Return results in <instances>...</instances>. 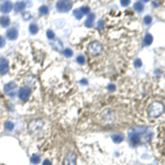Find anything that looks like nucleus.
<instances>
[{
	"instance_id": "obj_12",
	"label": "nucleus",
	"mask_w": 165,
	"mask_h": 165,
	"mask_svg": "<svg viewBox=\"0 0 165 165\" xmlns=\"http://www.w3.org/2000/svg\"><path fill=\"white\" fill-rule=\"evenodd\" d=\"M51 45L53 47L55 51H57V52H62V51H64V46H63V43L57 40V39H54L53 42L51 43Z\"/></svg>"
},
{
	"instance_id": "obj_16",
	"label": "nucleus",
	"mask_w": 165,
	"mask_h": 165,
	"mask_svg": "<svg viewBox=\"0 0 165 165\" xmlns=\"http://www.w3.org/2000/svg\"><path fill=\"white\" fill-rule=\"evenodd\" d=\"M143 42H144V45H150V44H152V42H153V35L151 34V33H146Z\"/></svg>"
},
{
	"instance_id": "obj_26",
	"label": "nucleus",
	"mask_w": 165,
	"mask_h": 165,
	"mask_svg": "<svg viewBox=\"0 0 165 165\" xmlns=\"http://www.w3.org/2000/svg\"><path fill=\"white\" fill-rule=\"evenodd\" d=\"M46 36L49 40H54L55 39V33L53 32V30H47L46 31Z\"/></svg>"
},
{
	"instance_id": "obj_13",
	"label": "nucleus",
	"mask_w": 165,
	"mask_h": 165,
	"mask_svg": "<svg viewBox=\"0 0 165 165\" xmlns=\"http://www.w3.org/2000/svg\"><path fill=\"white\" fill-rule=\"evenodd\" d=\"M94 21H95V13H89L87 15L86 21H85V25L88 28H92L94 25Z\"/></svg>"
},
{
	"instance_id": "obj_29",
	"label": "nucleus",
	"mask_w": 165,
	"mask_h": 165,
	"mask_svg": "<svg viewBox=\"0 0 165 165\" xmlns=\"http://www.w3.org/2000/svg\"><path fill=\"white\" fill-rule=\"evenodd\" d=\"M85 61H86V58H85L84 55H78V56H77V63H79V64H84Z\"/></svg>"
},
{
	"instance_id": "obj_9",
	"label": "nucleus",
	"mask_w": 165,
	"mask_h": 165,
	"mask_svg": "<svg viewBox=\"0 0 165 165\" xmlns=\"http://www.w3.org/2000/svg\"><path fill=\"white\" fill-rule=\"evenodd\" d=\"M6 35H7L8 40H10V41H15V40H17V39H18V36H19L18 29H17L15 27L8 29L7 32H6Z\"/></svg>"
},
{
	"instance_id": "obj_17",
	"label": "nucleus",
	"mask_w": 165,
	"mask_h": 165,
	"mask_svg": "<svg viewBox=\"0 0 165 165\" xmlns=\"http://www.w3.org/2000/svg\"><path fill=\"white\" fill-rule=\"evenodd\" d=\"M111 139L115 143H120V142H122L124 138H123V135L120 134V133H115V134L111 137Z\"/></svg>"
},
{
	"instance_id": "obj_8",
	"label": "nucleus",
	"mask_w": 165,
	"mask_h": 165,
	"mask_svg": "<svg viewBox=\"0 0 165 165\" xmlns=\"http://www.w3.org/2000/svg\"><path fill=\"white\" fill-rule=\"evenodd\" d=\"M31 95V90L29 87H21V88L19 89V92H18V96H19V98L22 101H27L28 99H29V97H30Z\"/></svg>"
},
{
	"instance_id": "obj_35",
	"label": "nucleus",
	"mask_w": 165,
	"mask_h": 165,
	"mask_svg": "<svg viewBox=\"0 0 165 165\" xmlns=\"http://www.w3.org/2000/svg\"><path fill=\"white\" fill-rule=\"evenodd\" d=\"M121 4H122L123 7H127V6L130 4V1H129V0H122V1H121Z\"/></svg>"
},
{
	"instance_id": "obj_14",
	"label": "nucleus",
	"mask_w": 165,
	"mask_h": 165,
	"mask_svg": "<svg viewBox=\"0 0 165 165\" xmlns=\"http://www.w3.org/2000/svg\"><path fill=\"white\" fill-rule=\"evenodd\" d=\"M25 7H27V4H25L24 1H18V2L15 4V10L17 12L23 11V10L25 9Z\"/></svg>"
},
{
	"instance_id": "obj_2",
	"label": "nucleus",
	"mask_w": 165,
	"mask_h": 165,
	"mask_svg": "<svg viewBox=\"0 0 165 165\" xmlns=\"http://www.w3.org/2000/svg\"><path fill=\"white\" fill-rule=\"evenodd\" d=\"M146 129L145 128H133L129 133V138H130L131 144L134 146L140 143V137L142 134V132H144Z\"/></svg>"
},
{
	"instance_id": "obj_1",
	"label": "nucleus",
	"mask_w": 165,
	"mask_h": 165,
	"mask_svg": "<svg viewBox=\"0 0 165 165\" xmlns=\"http://www.w3.org/2000/svg\"><path fill=\"white\" fill-rule=\"evenodd\" d=\"M164 105L161 101H152L149 106H148V115L151 118H158L160 116H162V113L164 112Z\"/></svg>"
},
{
	"instance_id": "obj_4",
	"label": "nucleus",
	"mask_w": 165,
	"mask_h": 165,
	"mask_svg": "<svg viewBox=\"0 0 165 165\" xmlns=\"http://www.w3.org/2000/svg\"><path fill=\"white\" fill-rule=\"evenodd\" d=\"M87 51L89 54H92V56H96L98 54L101 53L102 51V44L98 41H92L87 46Z\"/></svg>"
},
{
	"instance_id": "obj_31",
	"label": "nucleus",
	"mask_w": 165,
	"mask_h": 165,
	"mask_svg": "<svg viewBox=\"0 0 165 165\" xmlns=\"http://www.w3.org/2000/svg\"><path fill=\"white\" fill-rule=\"evenodd\" d=\"M22 17H23V19H24V20H30V18H31V13H30V12H29V11H28V12H23Z\"/></svg>"
},
{
	"instance_id": "obj_19",
	"label": "nucleus",
	"mask_w": 165,
	"mask_h": 165,
	"mask_svg": "<svg viewBox=\"0 0 165 165\" xmlns=\"http://www.w3.org/2000/svg\"><path fill=\"white\" fill-rule=\"evenodd\" d=\"M133 8H134L135 11L142 12L143 9H144V6H143V4H141V1H137V2L133 4Z\"/></svg>"
},
{
	"instance_id": "obj_27",
	"label": "nucleus",
	"mask_w": 165,
	"mask_h": 165,
	"mask_svg": "<svg viewBox=\"0 0 165 165\" xmlns=\"http://www.w3.org/2000/svg\"><path fill=\"white\" fill-rule=\"evenodd\" d=\"M81 10L83 11L84 15H89L90 13V8L88 6H83V7H81Z\"/></svg>"
},
{
	"instance_id": "obj_28",
	"label": "nucleus",
	"mask_w": 165,
	"mask_h": 165,
	"mask_svg": "<svg viewBox=\"0 0 165 165\" xmlns=\"http://www.w3.org/2000/svg\"><path fill=\"white\" fill-rule=\"evenodd\" d=\"M143 21H144V23H145L146 25H150L151 22H152V17H151V15H145Z\"/></svg>"
},
{
	"instance_id": "obj_11",
	"label": "nucleus",
	"mask_w": 165,
	"mask_h": 165,
	"mask_svg": "<svg viewBox=\"0 0 165 165\" xmlns=\"http://www.w3.org/2000/svg\"><path fill=\"white\" fill-rule=\"evenodd\" d=\"M12 8H13L12 2H10V1H4L2 4H0V11L2 12V13H8V12L11 11Z\"/></svg>"
},
{
	"instance_id": "obj_10",
	"label": "nucleus",
	"mask_w": 165,
	"mask_h": 165,
	"mask_svg": "<svg viewBox=\"0 0 165 165\" xmlns=\"http://www.w3.org/2000/svg\"><path fill=\"white\" fill-rule=\"evenodd\" d=\"M9 71V62L6 57H0V74L6 75Z\"/></svg>"
},
{
	"instance_id": "obj_37",
	"label": "nucleus",
	"mask_w": 165,
	"mask_h": 165,
	"mask_svg": "<svg viewBox=\"0 0 165 165\" xmlns=\"http://www.w3.org/2000/svg\"><path fill=\"white\" fill-rule=\"evenodd\" d=\"M81 83L83 85H86V84H87V81H86V79H81Z\"/></svg>"
},
{
	"instance_id": "obj_15",
	"label": "nucleus",
	"mask_w": 165,
	"mask_h": 165,
	"mask_svg": "<svg viewBox=\"0 0 165 165\" xmlns=\"http://www.w3.org/2000/svg\"><path fill=\"white\" fill-rule=\"evenodd\" d=\"M10 23V18L7 17V15H2L0 17V25H2L4 28H7Z\"/></svg>"
},
{
	"instance_id": "obj_6",
	"label": "nucleus",
	"mask_w": 165,
	"mask_h": 165,
	"mask_svg": "<svg viewBox=\"0 0 165 165\" xmlns=\"http://www.w3.org/2000/svg\"><path fill=\"white\" fill-rule=\"evenodd\" d=\"M73 7V2L72 1H67V0H64V1H57L56 2V9H57L60 12H68Z\"/></svg>"
},
{
	"instance_id": "obj_5",
	"label": "nucleus",
	"mask_w": 165,
	"mask_h": 165,
	"mask_svg": "<svg viewBox=\"0 0 165 165\" xmlns=\"http://www.w3.org/2000/svg\"><path fill=\"white\" fill-rule=\"evenodd\" d=\"M4 94L8 95L9 97L15 98V97L17 96V94H18V86H17L15 83L10 81V83H8V84L4 85Z\"/></svg>"
},
{
	"instance_id": "obj_36",
	"label": "nucleus",
	"mask_w": 165,
	"mask_h": 165,
	"mask_svg": "<svg viewBox=\"0 0 165 165\" xmlns=\"http://www.w3.org/2000/svg\"><path fill=\"white\" fill-rule=\"evenodd\" d=\"M42 165H52V162H51L50 160H44Z\"/></svg>"
},
{
	"instance_id": "obj_34",
	"label": "nucleus",
	"mask_w": 165,
	"mask_h": 165,
	"mask_svg": "<svg viewBox=\"0 0 165 165\" xmlns=\"http://www.w3.org/2000/svg\"><path fill=\"white\" fill-rule=\"evenodd\" d=\"M4 36H1V35H0V49H1V47H4Z\"/></svg>"
},
{
	"instance_id": "obj_30",
	"label": "nucleus",
	"mask_w": 165,
	"mask_h": 165,
	"mask_svg": "<svg viewBox=\"0 0 165 165\" xmlns=\"http://www.w3.org/2000/svg\"><path fill=\"white\" fill-rule=\"evenodd\" d=\"M134 66L137 67V68L141 67V66H142V60H141V58H137V60L134 61Z\"/></svg>"
},
{
	"instance_id": "obj_32",
	"label": "nucleus",
	"mask_w": 165,
	"mask_h": 165,
	"mask_svg": "<svg viewBox=\"0 0 165 165\" xmlns=\"http://www.w3.org/2000/svg\"><path fill=\"white\" fill-rule=\"evenodd\" d=\"M97 28H98L99 30H101V29L104 28V21H102V20H99V21H98V23H97Z\"/></svg>"
},
{
	"instance_id": "obj_20",
	"label": "nucleus",
	"mask_w": 165,
	"mask_h": 165,
	"mask_svg": "<svg viewBox=\"0 0 165 165\" xmlns=\"http://www.w3.org/2000/svg\"><path fill=\"white\" fill-rule=\"evenodd\" d=\"M73 15L77 20H81V18H83V15H84V13H83V11L81 10V8H78V9H76V10H74Z\"/></svg>"
},
{
	"instance_id": "obj_23",
	"label": "nucleus",
	"mask_w": 165,
	"mask_h": 165,
	"mask_svg": "<svg viewBox=\"0 0 165 165\" xmlns=\"http://www.w3.org/2000/svg\"><path fill=\"white\" fill-rule=\"evenodd\" d=\"M4 128H6V130L12 131L15 129V123L12 122V121H7V122L4 123Z\"/></svg>"
},
{
	"instance_id": "obj_21",
	"label": "nucleus",
	"mask_w": 165,
	"mask_h": 165,
	"mask_svg": "<svg viewBox=\"0 0 165 165\" xmlns=\"http://www.w3.org/2000/svg\"><path fill=\"white\" fill-rule=\"evenodd\" d=\"M29 31H30L31 34H36V33L39 32L38 25H36L35 23H32V24H30V27H29Z\"/></svg>"
},
{
	"instance_id": "obj_33",
	"label": "nucleus",
	"mask_w": 165,
	"mask_h": 165,
	"mask_svg": "<svg viewBox=\"0 0 165 165\" xmlns=\"http://www.w3.org/2000/svg\"><path fill=\"white\" fill-rule=\"evenodd\" d=\"M108 90H109V92H115V90H116V86L113 84L108 85Z\"/></svg>"
},
{
	"instance_id": "obj_3",
	"label": "nucleus",
	"mask_w": 165,
	"mask_h": 165,
	"mask_svg": "<svg viewBox=\"0 0 165 165\" xmlns=\"http://www.w3.org/2000/svg\"><path fill=\"white\" fill-rule=\"evenodd\" d=\"M44 124L45 122L43 121L42 119H35L32 120L30 123H29V130L32 134H38V133H41L44 128Z\"/></svg>"
},
{
	"instance_id": "obj_22",
	"label": "nucleus",
	"mask_w": 165,
	"mask_h": 165,
	"mask_svg": "<svg viewBox=\"0 0 165 165\" xmlns=\"http://www.w3.org/2000/svg\"><path fill=\"white\" fill-rule=\"evenodd\" d=\"M39 12H40V15H47L49 13V7L43 4V6L39 8Z\"/></svg>"
},
{
	"instance_id": "obj_7",
	"label": "nucleus",
	"mask_w": 165,
	"mask_h": 165,
	"mask_svg": "<svg viewBox=\"0 0 165 165\" xmlns=\"http://www.w3.org/2000/svg\"><path fill=\"white\" fill-rule=\"evenodd\" d=\"M77 162V155L74 152H68L64 158L63 164L64 165H76Z\"/></svg>"
},
{
	"instance_id": "obj_24",
	"label": "nucleus",
	"mask_w": 165,
	"mask_h": 165,
	"mask_svg": "<svg viewBox=\"0 0 165 165\" xmlns=\"http://www.w3.org/2000/svg\"><path fill=\"white\" fill-rule=\"evenodd\" d=\"M40 160H41V158H40V155H38V154H36V155H32V156H31V163H32V164H39V163H40Z\"/></svg>"
},
{
	"instance_id": "obj_25",
	"label": "nucleus",
	"mask_w": 165,
	"mask_h": 165,
	"mask_svg": "<svg viewBox=\"0 0 165 165\" xmlns=\"http://www.w3.org/2000/svg\"><path fill=\"white\" fill-rule=\"evenodd\" d=\"M63 54L65 55L66 57H72V56H73V51L71 50V49H64Z\"/></svg>"
},
{
	"instance_id": "obj_18",
	"label": "nucleus",
	"mask_w": 165,
	"mask_h": 165,
	"mask_svg": "<svg viewBox=\"0 0 165 165\" xmlns=\"http://www.w3.org/2000/svg\"><path fill=\"white\" fill-rule=\"evenodd\" d=\"M24 83L27 85H29V86H33L35 83V77H33L32 75H29V76H27L24 78Z\"/></svg>"
}]
</instances>
